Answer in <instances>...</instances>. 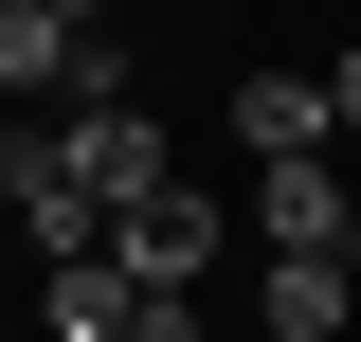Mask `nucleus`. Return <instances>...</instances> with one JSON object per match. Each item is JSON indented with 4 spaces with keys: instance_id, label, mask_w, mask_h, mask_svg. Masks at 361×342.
Segmentation results:
<instances>
[{
    "instance_id": "1",
    "label": "nucleus",
    "mask_w": 361,
    "mask_h": 342,
    "mask_svg": "<svg viewBox=\"0 0 361 342\" xmlns=\"http://www.w3.org/2000/svg\"><path fill=\"white\" fill-rule=\"evenodd\" d=\"M0 90H18V127H73V108H127V54H109V18L90 0H0Z\"/></svg>"
},
{
    "instance_id": "2",
    "label": "nucleus",
    "mask_w": 361,
    "mask_h": 342,
    "mask_svg": "<svg viewBox=\"0 0 361 342\" xmlns=\"http://www.w3.org/2000/svg\"><path fill=\"white\" fill-rule=\"evenodd\" d=\"M54 163H73V198L109 216V234H127L145 198H180V163H163V127H145V108H73V127H54Z\"/></svg>"
},
{
    "instance_id": "3",
    "label": "nucleus",
    "mask_w": 361,
    "mask_h": 342,
    "mask_svg": "<svg viewBox=\"0 0 361 342\" xmlns=\"http://www.w3.org/2000/svg\"><path fill=\"white\" fill-rule=\"evenodd\" d=\"M0 198H18V234H37V270H90V253H109V216L73 198V163H54V127H18V144H0Z\"/></svg>"
},
{
    "instance_id": "4",
    "label": "nucleus",
    "mask_w": 361,
    "mask_h": 342,
    "mask_svg": "<svg viewBox=\"0 0 361 342\" xmlns=\"http://www.w3.org/2000/svg\"><path fill=\"white\" fill-rule=\"evenodd\" d=\"M109 270H127V289H199V270H217V198H145L127 234H109Z\"/></svg>"
},
{
    "instance_id": "5",
    "label": "nucleus",
    "mask_w": 361,
    "mask_h": 342,
    "mask_svg": "<svg viewBox=\"0 0 361 342\" xmlns=\"http://www.w3.org/2000/svg\"><path fill=\"white\" fill-rule=\"evenodd\" d=\"M325 127H343V108H325V72H253V90H235V144H253V180H271V163H325Z\"/></svg>"
},
{
    "instance_id": "6",
    "label": "nucleus",
    "mask_w": 361,
    "mask_h": 342,
    "mask_svg": "<svg viewBox=\"0 0 361 342\" xmlns=\"http://www.w3.org/2000/svg\"><path fill=\"white\" fill-rule=\"evenodd\" d=\"M253 324L271 342H343L361 324V270H253Z\"/></svg>"
},
{
    "instance_id": "7",
    "label": "nucleus",
    "mask_w": 361,
    "mask_h": 342,
    "mask_svg": "<svg viewBox=\"0 0 361 342\" xmlns=\"http://www.w3.org/2000/svg\"><path fill=\"white\" fill-rule=\"evenodd\" d=\"M37 324H54V342H127V324H145V289H127L109 253H90V270H37Z\"/></svg>"
},
{
    "instance_id": "8",
    "label": "nucleus",
    "mask_w": 361,
    "mask_h": 342,
    "mask_svg": "<svg viewBox=\"0 0 361 342\" xmlns=\"http://www.w3.org/2000/svg\"><path fill=\"white\" fill-rule=\"evenodd\" d=\"M127 342H199V289H145V324Z\"/></svg>"
},
{
    "instance_id": "9",
    "label": "nucleus",
    "mask_w": 361,
    "mask_h": 342,
    "mask_svg": "<svg viewBox=\"0 0 361 342\" xmlns=\"http://www.w3.org/2000/svg\"><path fill=\"white\" fill-rule=\"evenodd\" d=\"M325 108H343V127H361V54H325Z\"/></svg>"
}]
</instances>
